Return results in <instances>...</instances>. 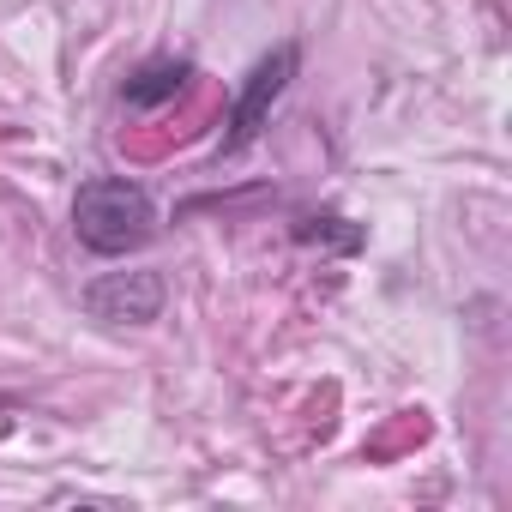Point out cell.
<instances>
[{"label":"cell","mask_w":512,"mask_h":512,"mask_svg":"<svg viewBox=\"0 0 512 512\" xmlns=\"http://www.w3.org/2000/svg\"><path fill=\"white\" fill-rule=\"evenodd\" d=\"M85 308H91V320H109V326H151L163 314V278L157 272H109L85 290Z\"/></svg>","instance_id":"3"},{"label":"cell","mask_w":512,"mask_h":512,"mask_svg":"<svg viewBox=\"0 0 512 512\" xmlns=\"http://www.w3.org/2000/svg\"><path fill=\"white\" fill-rule=\"evenodd\" d=\"M181 79H187V61H151V67H139L127 79V103L133 109H157V103H169L181 91Z\"/></svg>","instance_id":"4"},{"label":"cell","mask_w":512,"mask_h":512,"mask_svg":"<svg viewBox=\"0 0 512 512\" xmlns=\"http://www.w3.org/2000/svg\"><path fill=\"white\" fill-rule=\"evenodd\" d=\"M290 79H296V43H278L260 67L247 73V85H241V97H235V109H229V139H223V151H247L253 139H260V127H266V115H272V103L284 97Z\"/></svg>","instance_id":"2"},{"label":"cell","mask_w":512,"mask_h":512,"mask_svg":"<svg viewBox=\"0 0 512 512\" xmlns=\"http://www.w3.org/2000/svg\"><path fill=\"white\" fill-rule=\"evenodd\" d=\"M151 223H157V205L139 181H115V175H97L79 187L73 199V229L91 253H133L151 241Z\"/></svg>","instance_id":"1"}]
</instances>
